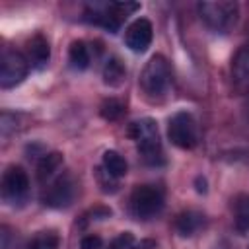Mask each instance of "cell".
I'll use <instances>...</instances> for the list:
<instances>
[{"label":"cell","instance_id":"1","mask_svg":"<svg viewBox=\"0 0 249 249\" xmlns=\"http://www.w3.org/2000/svg\"><path fill=\"white\" fill-rule=\"evenodd\" d=\"M130 136L136 142L138 154L142 160L150 165H160L163 163V150H161V140L158 132V124L152 119H140L130 124Z\"/></svg>","mask_w":249,"mask_h":249},{"label":"cell","instance_id":"2","mask_svg":"<svg viewBox=\"0 0 249 249\" xmlns=\"http://www.w3.org/2000/svg\"><path fill=\"white\" fill-rule=\"evenodd\" d=\"M169 86H171L169 64L161 54H154L146 62V66H144V70L140 74V88L146 93V97L160 99V97H163L167 93Z\"/></svg>","mask_w":249,"mask_h":249},{"label":"cell","instance_id":"3","mask_svg":"<svg viewBox=\"0 0 249 249\" xmlns=\"http://www.w3.org/2000/svg\"><path fill=\"white\" fill-rule=\"evenodd\" d=\"M200 19L214 31L226 33L228 29H231L237 21L239 16V6L237 2H230V0H218V2H198L196 6Z\"/></svg>","mask_w":249,"mask_h":249},{"label":"cell","instance_id":"4","mask_svg":"<svg viewBox=\"0 0 249 249\" xmlns=\"http://www.w3.org/2000/svg\"><path fill=\"white\" fill-rule=\"evenodd\" d=\"M136 10H138V4H134V2L95 4V6H88L86 19L95 23V25H101V27L109 29L111 33H115L121 27V23L124 21V18L130 16Z\"/></svg>","mask_w":249,"mask_h":249},{"label":"cell","instance_id":"5","mask_svg":"<svg viewBox=\"0 0 249 249\" xmlns=\"http://www.w3.org/2000/svg\"><path fill=\"white\" fill-rule=\"evenodd\" d=\"M163 210V193L154 185H138L130 195V212L138 220H152Z\"/></svg>","mask_w":249,"mask_h":249},{"label":"cell","instance_id":"6","mask_svg":"<svg viewBox=\"0 0 249 249\" xmlns=\"http://www.w3.org/2000/svg\"><path fill=\"white\" fill-rule=\"evenodd\" d=\"M167 136L171 140L173 146L181 148V150H191L196 146L198 142V128H196V121L191 113L187 111H179L169 119L167 124Z\"/></svg>","mask_w":249,"mask_h":249},{"label":"cell","instance_id":"7","mask_svg":"<svg viewBox=\"0 0 249 249\" xmlns=\"http://www.w3.org/2000/svg\"><path fill=\"white\" fill-rule=\"evenodd\" d=\"M29 72V60L16 49H4L0 56V86L4 89L23 82Z\"/></svg>","mask_w":249,"mask_h":249},{"label":"cell","instance_id":"8","mask_svg":"<svg viewBox=\"0 0 249 249\" xmlns=\"http://www.w3.org/2000/svg\"><path fill=\"white\" fill-rule=\"evenodd\" d=\"M29 195V177L23 167L10 165L2 175V198L10 204H21L25 202Z\"/></svg>","mask_w":249,"mask_h":249},{"label":"cell","instance_id":"9","mask_svg":"<svg viewBox=\"0 0 249 249\" xmlns=\"http://www.w3.org/2000/svg\"><path fill=\"white\" fill-rule=\"evenodd\" d=\"M74 198V181L70 175H56L43 191V202L53 208L68 206Z\"/></svg>","mask_w":249,"mask_h":249},{"label":"cell","instance_id":"10","mask_svg":"<svg viewBox=\"0 0 249 249\" xmlns=\"http://www.w3.org/2000/svg\"><path fill=\"white\" fill-rule=\"evenodd\" d=\"M230 80H231V89L237 95H249V45H243L230 68Z\"/></svg>","mask_w":249,"mask_h":249},{"label":"cell","instance_id":"11","mask_svg":"<svg viewBox=\"0 0 249 249\" xmlns=\"http://www.w3.org/2000/svg\"><path fill=\"white\" fill-rule=\"evenodd\" d=\"M154 39V27L146 18L134 19L124 31V43L134 53H144Z\"/></svg>","mask_w":249,"mask_h":249},{"label":"cell","instance_id":"12","mask_svg":"<svg viewBox=\"0 0 249 249\" xmlns=\"http://www.w3.org/2000/svg\"><path fill=\"white\" fill-rule=\"evenodd\" d=\"M49 54H51V49H49V43L43 35H35L27 41V60H29V64H33L37 68H43L49 62Z\"/></svg>","mask_w":249,"mask_h":249},{"label":"cell","instance_id":"13","mask_svg":"<svg viewBox=\"0 0 249 249\" xmlns=\"http://www.w3.org/2000/svg\"><path fill=\"white\" fill-rule=\"evenodd\" d=\"M60 165H62V156H60L58 152L45 154V156L39 160V163H37V177H39V181L45 183V181L53 179L54 173L60 169Z\"/></svg>","mask_w":249,"mask_h":249},{"label":"cell","instance_id":"14","mask_svg":"<svg viewBox=\"0 0 249 249\" xmlns=\"http://www.w3.org/2000/svg\"><path fill=\"white\" fill-rule=\"evenodd\" d=\"M103 169H105L109 175H113L115 179H121V177L126 175L128 165H126V160H124L119 152L107 150V152L103 154Z\"/></svg>","mask_w":249,"mask_h":249},{"label":"cell","instance_id":"15","mask_svg":"<svg viewBox=\"0 0 249 249\" xmlns=\"http://www.w3.org/2000/svg\"><path fill=\"white\" fill-rule=\"evenodd\" d=\"M202 226V216L198 212H193V210H187V212H181L175 220V228L181 235H193L198 228Z\"/></svg>","mask_w":249,"mask_h":249},{"label":"cell","instance_id":"16","mask_svg":"<svg viewBox=\"0 0 249 249\" xmlns=\"http://www.w3.org/2000/svg\"><path fill=\"white\" fill-rule=\"evenodd\" d=\"M68 58L70 64L76 70H86L89 66V49L84 41H72L70 49H68Z\"/></svg>","mask_w":249,"mask_h":249},{"label":"cell","instance_id":"17","mask_svg":"<svg viewBox=\"0 0 249 249\" xmlns=\"http://www.w3.org/2000/svg\"><path fill=\"white\" fill-rule=\"evenodd\" d=\"M124 74H126V70H124L123 62L117 56L109 58L103 66V82L107 86H121L123 80H124Z\"/></svg>","mask_w":249,"mask_h":249},{"label":"cell","instance_id":"18","mask_svg":"<svg viewBox=\"0 0 249 249\" xmlns=\"http://www.w3.org/2000/svg\"><path fill=\"white\" fill-rule=\"evenodd\" d=\"M233 218H235V230L239 233H249V195L237 198Z\"/></svg>","mask_w":249,"mask_h":249},{"label":"cell","instance_id":"19","mask_svg":"<svg viewBox=\"0 0 249 249\" xmlns=\"http://www.w3.org/2000/svg\"><path fill=\"white\" fill-rule=\"evenodd\" d=\"M58 235L54 231H39L27 243V249H58Z\"/></svg>","mask_w":249,"mask_h":249},{"label":"cell","instance_id":"20","mask_svg":"<svg viewBox=\"0 0 249 249\" xmlns=\"http://www.w3.org/2000/svg\"><path fill=\"white\" fill-rule=\"evenodd\" d=\"M123 103L117 101V99H105L103 105H101V117L107 119V121H117L121 115H123Z\"/></svg>","mask_w":249,"mask_h":249},{"label":"cell","instance_id":"21","mask_svg":"<svg viewBox=\"0 0 249 249\" xmlns=\"http://www.w3.org/2000/svg\"><path fill=\"white\" fill-rule=\"evenodd\" d=\"M134 245H136L134 235H132L130 231H123L121 235H117V237L111 241L109 249H134Z\"/></svg>","mask_w":249,"mask_h":249},{"label":"cell","instance_id":"22","mask_svg":"<svg viewBox=\"0 0 249 249\" xmlns=\"http://www.w3.org/2000/svg\"><path fill=\"white\" fill-rule=\"evenodd\" d=\"M103 247V239L99 235H84L80 241V249H101Z\"/></svg>","mask_w":249,"mask_h":249},{"label":"cell","instance_id":"23","mask_svg":"<svg viewBox=\"0 0 249 249\" xmlns=\"http://www.w3.org/2000/svg\"><path fill=\"white\" fill-rule=\"evenodd\" d=\"M134 249H154V241H140L134 245Z\"/></svg>","mask_w":249,"mask_h":249}]
</instances>
